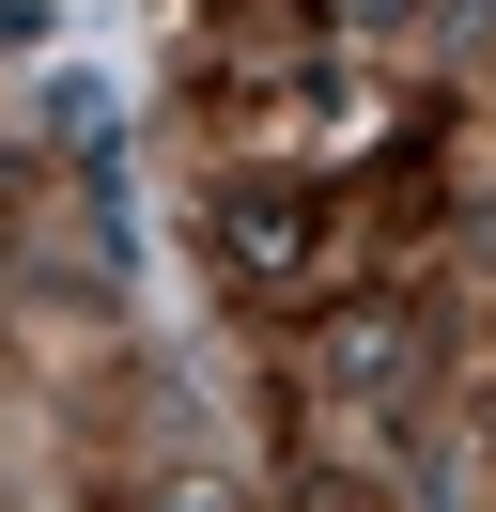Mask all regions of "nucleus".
I'll list each match as a JSON object with an SVG mask.
<instances>
[{
    "instance_id": "obj_1",
    "label": "nucleus",
    "mask_w": 496,
    "mask_h": 512,
    "mask_svg": "<svg viewBox=\"0 0 496 512\" xmlns=\"http://www.w3.org/2000/svg\"><path fill=\"white\" fill-rule=\"evenodd\" d=\"M310 233H326V218H310L295 187H233V202H217V264H233V295H310V264H326Z\"/></svg>"
},
{
    "instance_id": "obj_2",
    "label": "nucleus",
    "mask_w": 496,
    "mask_h": 512,
    "mask_svg": "<svg viewBox=\"0 0 496 512\" xmlns=\"http://www.w3.org/2000/svg\"><path fill=\"white\" fill-rule=\"evenodd\" d=\"M403 373H419V326H403V311H372V326L326 342V388H341V404H388Z\"/></svg>"
},
{
    "instance_id": "obj_3",
    "label": "nucleus",
    "mask_w": 496,
    "mask_h": 512,
    "mask_svg": "<svg viewBox=\"0 0 496 512\" xmlns=\"http://www.w3.org/2000/svg\"><path fill=\"white\" fill-rule=\"evenodd\" d=\"M326 16H372V32H388V16H403V0H326Z\"/></svg>"
}]
</instances>
